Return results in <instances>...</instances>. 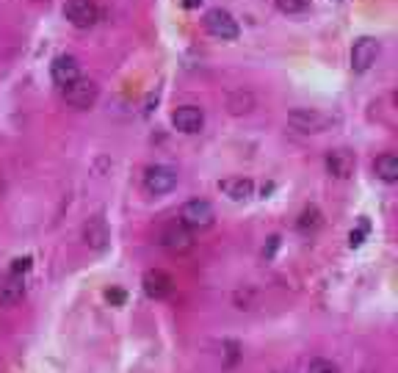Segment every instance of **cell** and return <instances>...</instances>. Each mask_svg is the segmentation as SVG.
<instances>
[{
	"instance_id": "cell-14",
	"label": "cell",
	"mask_w": 398,
	"mask_h": 373,
	"mask_svg": "<svg viewBox=\"0 0 398 373\" xmlns=\"http://www.w3.org/2000/svg\"><path fill=\"white\" fill-rule=\"evenodd\" d=\"M219 189L233 200V202H247L252 194H255V182L249 180V177H230V180H224Z\"/></svg>"
},
{
	"instance_id": "cell-7",
	"label": "cell",
	"mask_w": 398,
	"mask_h": 373,
	"mask_svg": "<svg viewBox=\"0 0 398 373\" xmlns=\"http://www.w3.org/2000/svg\"><path fill=\"white\" fill-rule=\"evenodd\" d=\"M177 185V171L171 166H149L144 171V189L149 194H169Z\"/></svg>"
},
{
	"instance_id": "cell-22",
	"label": "cell",
	"mask_w": 398,
	"mask_h": 373,
	"mask_svg": "<svg viewBox=\"0 0 398 373\" xmlns=\"http://www.w3.org/2000/svg\"><path fill=\"white\" fill-rule=\"evenodd\" d=\"M224 348H227V359H224V365H235V359L241 356V348H238V343H224Z\"/></svg>"
},
{
	"instance_id": "cell-15",
	"label": "cell",
	"mask_w": 398,
	"mask_h": 373,
	"mask_svg": "<svg viewBox=\"0 0 398 373\" xmlns=\"http://www.w3.org/2000/svg\"><path fill=\"white\" fill-rule=\"evenodd\" d=\"M23 296H25V282L17 274L0 279V304L3 307H14L17 301H23Z\"/></svg>"
},
{
	"instance_id": "cell-16",
	"label": "cell",
	"mask_w": 398,
	"mask_h": 373,
	"mask_svg": "<svg viewBox=\"0 0 398 373\" xmlns=\"http://www.w3.org/2000/svg\"><path fill=\"white\" fill-rule=\"evenodd\" d=\"M373 171H376L384 182H395V180H398V158H395L392 152L379 155L376 163H373Z\"/></svg>"
},
{
	"instance_id": "cell-3",
	"label": "cell",
	"mask_w": 398,
	"mask_h": 373,
	"mask_svg": "<svg viewBox=\"0 0 398 373\" xmlns=\"http://www.w3.org/2000/svg\"><path fill=\"white\" fill-rule=\"evenodd\" d=\"M288 125L299 133H324L332 125V119L318 108H293L288 114Z\"/></svg>"
},
{
	"instance_id": "cell-23",
	"label": "cell",
	"mask_w": 398,
	"mask_h": 373,
	"mask_svg": "<svg viewBox=\"0 0 398 373\" xmlns=\"http://www.w3.org/2000/svg\"><path fill=\"white\" fill-rule=\"evenodd\" d=\"M105 299H108L111 304H122V301H125V290H119V288H111V290H105Z\"/></svg>"
},
{
	"instance_id": "cell-9",
	"label": "cell",
	"mask_w": 398,
	"mask_h": 373,
	"mask_svg": "<svg viewBox=\"0 0 398 373\" xmlns=\"http://www.w3.org/2000/svg\"><path fill=\"white\" fill-rule=\"evenodd\" d=\"M171 125H174L180 133L193 136V133L202 130L205 114H202V108H196V105H182V108H177V111L171 114Z\"/></svg>"
},
{
	"instance_id": "cell-5",
	"label": "cell",
	"mask_w": 398,
	"mask_h": 373,
	"mask_svg": "<svg viewBox=\"0 0 398 373\" xmlns=\"http://www.w3.org/2000/svg\"><path fill=\"white\" fill-rule=\"evenodd\" d=\"M64 17L75 28H92L100 20V9L94 0H67L64 3Z\"/></svg>"
},
{
	"instance_id": "cell-13",
	"label": "cell",
	"mask_w": 398,
	"mask_h": 373,
	"mask_svg": "<svg viewBox=\"0 0 398 373\" xmlns=\"http://www.w3.org/2000/svg\"><path fill=\"white\" fill-rule=\"evenodd\" d=\"M83 241H86L92 249H105V246H108L111 230H108V224H105L103 216H94V219L86 222V227H83Z\"/></svg>"
},
{
	"instance_id": "cell-6",
	"label": "cell",
	"mask_w": 398,
	"mask_h": 373,
	"mask_svg": "<svg viewBox=\"0 0 398 373\" xmlns=\"http://www.w3.org/2000/svg\"><path fill=\"white\" fill-rule=\"evenodd\" d=\"M379 42L373 39V36H359L357 42H354V47H351V70L354 72H368L373 64H376V58H379Z\"/></svg>"
},
{
	"instance_id": "cell-26",
	"label": "cell",
	"mask_w": 398,
	"mask_h": 373,
	"mask_svg": "<svg viewBox=\"0 0 398 373\" xmlns=\"http://www.w3.org/2000/svg\"><path fill=\"white\" fill-rule=\"evenodd\" d=\"M39 3H48V0H39Z\"/></svg>"
},
{
	"instance_id": "cell-24",
	"label": "cell",
	"mask_w": 398,
	"mask_h": 373,
	"mask_svg": "<svg viewBox=\"0 0 398 373\" xmlns=\"http://www.w3.org/2000/svg\"><path fill=\"white\" fill-rule=\"evenodd\" d=\"M365 230H368V224H362V230L351 233V238H348V241H351V246H359V244H362V233H365Z\"/></svg>"
},
{
	"instance_id": "cell-11",
	"label": "cell",
	"mask_w": 398,
	"mask_h": 373,
	"mask_svg": "<svg viewBox=\"0 0 398 373\" xmlns=\"http://www.w3.org/2000/svg\"><path fill=\"white\" fill-rule=\"evenodd\" d=\"M50 75L59 86H70L81 78V64L75 56H59L53 64H50Z\"/></svg>"
},
{
	"instance_id": "cell-25",
	"label": "cell",
	"mask_w": 398,
	"mask_h": 373,
	"mask_svg": "<svg viewBox=\"0 0 398 373\" xmlns=\"http://www.w3.org/2000/svg\"><path fill=\"white\" fill-rule=\"evenodd\" d=\"M180 3H182V9H185V12H193V9L202 6V0H180Z\"/></svg>"
},
{
	"instance_id": "cell-1",
	"label": "cell",
	"mask_w": 398,
	"mask_h": 373,
	"mask_svg": "<svg viewBox=\"0 0 398 373\" xmlns=\"http://www.w3.org/2000/svg\"><path fill=\"white\" fill-rule=\"evenodd\" d=\"M213 222H216L213 205L205 200H191L180 211V224L188 230H208V227H213Z\"/></svg>"
},
{
	"instance_id": "cell-20",
	"label": "cell",
	"mask_w": 398,
	"mask_h": 373,
	"mask_svg": "<svg viewBox=\"0 0 398 373\" xmlns=\"http://www.w3.org/2000/svg\"><path fill=\"white\" fill-rule=\"evenodd\" d=\"M307 373H340V367H337V362L318 356V359H313V362L307 365Z\"/></svg>"
},
{
	"instance_id": "cell-4",
	"label": "cell",
	"mask_w": 398,
	"mask_h": 373,
	"mask_svg": "<svg viewBox=\"0 0 398 373\" xmlns=\"http://www.w3.org/2000/svg\"><path fill=\"white\" fill-rule=\"evenodd\" d=\"M158 244H160L163 249L180 255V252H188V249L193 246V238H191V230H188V227H182L180 222H169V224L160 227Z\"/></svg>"
},
{
	"instance_id": "cell-10",
	"label": "cell",
	"mask_w": 398,
	"mask_h": 373,
	"mask_svg": "<svg viewBox=\"0 0 398 373\" xmlns=\"http://www.w3.org/2000/svg\"><path fill=\"white\" fill-rule=\"evenodd\" d=\"M357 169V158L348 149H329L326 152V171L337 180H348Z\"/></svg>"
},
{
	"instance_id": "cell-18",
	"label": "cell",
	"mask_w": 398,
	"mask_h": 373,
	"mask_svg": "<svg viewBox=\"0 0 398 373\" xmlns=\"http://www.w3.org/2000/svg\"><path fill=\"white\" fill-rule=\"evenodd\" d=\"M321 224H324V213H321L315 205L304 208V211L299 213V219H296V227H299L302 233H315Z\"/></svg>"
},
{
	"instance_id": "cell-17",
	"label": "cell",
	"mask_w": 398,
	"mask_h": 373,
	"mask_svg": "<svg viewBox=\"0 0 398 373\" xmlns=\"http://www.w3.org/2000/svg\"><path fill=\"white\" fill-rule=\"evenodd\" d=\"M227 108H230V114H235V116L249 114V111L255 108V97H252V92H244V89L233 92V94L227 97Z\"/></svg>"
},
{
	"instance_id": "cell-12",
	"label": "cell",
	"mask_w": 398,
	"mask_h": 373,
	"mask_svg": "<svg viewBox=\"0 0 398 373\" xmlns=\"http://www.w3.org/2000/svg\"><path fill=\"white\" fill-rule=\"evenodd\" d=\"M144 293L149 299H166L171 293V277L160 268H149L144 274Z\"/></svg>"
},
{
	"instance_id": "cell-27",
	"label": "cell",
	"mask_w": 398,
	"mask_h": 373,
	"mask_svg": "<svg viewBox=\"0 0 398 373\" xmlns=\"http://www.w3.org/2000/svg\"><path fill=\"white\" fill-rule=\"evenodd\" d=\"M280 373H282V370H280Z\"/></svg>"
},
{
	"instance_id": "cell-2",
	"label": "cell",
	"mask_w": 398,
	"mask_h": 373,
	"mask_svg": "<svg viewBox=\"0 0 398 373\" xmlns=\"http://www.w3.org/2000/svg\"><path fill=\"white\" fill-rule=\"evenodd\" d=\"M205 31L211 34V36H216V39H222V42H230V39H238V34H241V28H238V23H235V17L230 14V12H224V9H211L208 14H205Z\"/></svg>"
},
{
	"instance_id": "cell-21",
	"label": "cell",
	"mask_w": 398,
	"mask_h": 373,
	"mask_svg": "<svg viewBox=\"0 0 398 373\" xmlns=\"http://www.w3.org/2000/svg\"><path fill=\"white\" fill-rule=\"evenodd\" d=\"M31 263H34L31 257H17V260L12 263V274H17V277H20V274L31 271Z\"/></svg>"
},
{
	"instance_id": "cell-8",
	"label": "cell",
	"mask_w": 398,
	"mask_h": 373,
	"mask_svg": "<svg viewBox=\"0 0 398 373\" xmlns=\"http://www.w3.org/2000/svg\"><path fill=\"white\" fill-rule=\"evenodd\" d=\"M64 100L72 108H92L94 100H97V83L86 81V78H78L75 83L64 86Z\"/></svg>"
},
{
	"instance_id": "cell-19",
	"label": "cell",
	"mask_w": 398,
	"mask_h": 373,
	"mask_svg": "<svg viewBox=\"0 0 398 373\" xmlns=\"http://www.w3.org/2000/svg\"><path fill=\"white\" fill-rule=\"evenodd\" d=\"M274 6L282 14H302L310 9V0H274Z\"/></svg>"
}]
</instances>
